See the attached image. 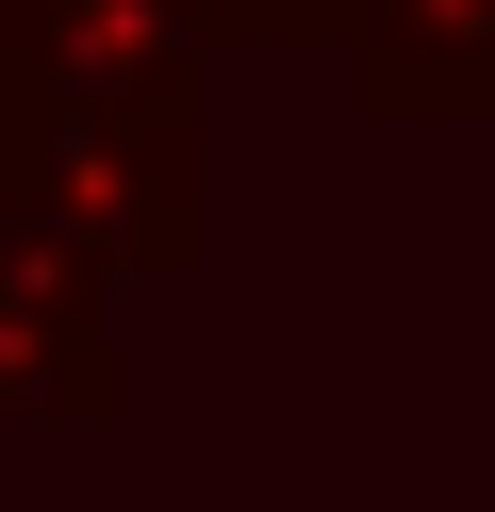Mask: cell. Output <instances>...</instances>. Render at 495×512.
Returning <instances> with one entry per match:
<instances>
[{"label":"cell","mask_w":495,"mask_h":512,"mask_svg":"<svg viewBox=\"0 0 495 512\" xmlns=\"http://www.w3.org/2000/svg\"><path fill=\"white\" fill-rule=\"evenodd\" d=\"M363 0H198V34L215 50H347Z\"/></svg>","instance_id":"cell-3"},{"label":"cell","mask_w":495,"mask_h":512,"mask_svg":"<svg viewBox=\"0 0 495 512\" xmlns=\"http://www.w3.org/2000/svg\"><path fill=\"white\" fill-rule=\"evenodd\" d=\"M116 248L66 215H0V413H116L132 347H116Z\"/></svg>","instance_id":"cell-1"},{"label":"cell","mask_w":495,"mask_h":512,"mask_svg":"<svg viewBox=\"0 0 495 512\" xmlns=\"http://www.w3.org/2000/svg\"><path fill=\"white\" fill-rule=\"evenodd\" d=\"M347 83L363 116H495V0H363Z\"/></svg>","instance_id":"cell-2"}]
</instances>
